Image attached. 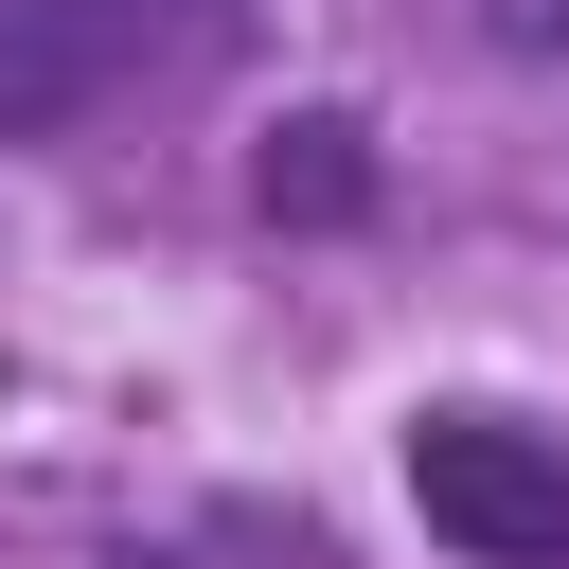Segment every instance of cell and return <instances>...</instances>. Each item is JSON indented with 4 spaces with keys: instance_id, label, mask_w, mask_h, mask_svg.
I'll return each mask as SVG.
<instances>
[{
    "instance_id": "6da1fadb",
    "label": "cell",
    "mask_w": 569,
    "mask_h": 569,
    "mask_svg": "<svg viewBox=\"0 0 569 569\" xmlns=\"http://www.w3.org/2000/svg\"><path fill=\"white\" fill-rule=\"evenodd\" d=\"M409 498L462 569H569V427L533 409H480V391L409 409Z\"/></svg>"
},
{
    "instance_id": "7a4b0ae2",
    "label": "cell",
    "mask_w": 569,
    "mask_h": 569,
    "mask_svg": "<svg viewBox=\"0 0 569 569\" xmlns=\"http://www.w3.org/2000/svg\"><path fill=\"white\" fill-rule=\"evenodd\" d=\"M231 0H0V124H89L160 71H196Z\"/></svg>"
},
{
    "instance_id": "3957f363",
    "label": "cell",
    "mask_w": 569,
    "mask_h": 569,
    "mask_svg": "<svg viewBox=\"0 0 569 569\" xmlns=\"http://www.w3.org/2000/svg\"><path fill=\"white\" fill-rule=\"evenodd\" d=\"M249 213H267V231H356V213H373V124H356V107H302V124L249 160Z\"/></svg>"
}]
</instances>
